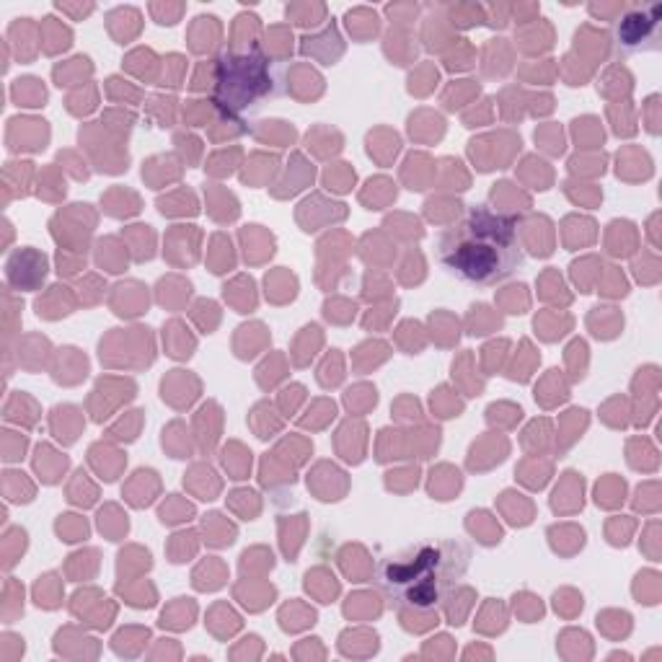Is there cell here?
<instances>
[{
    "label": "cell",
    "instance_id": "1",
    "mask_svg": "<svg viewBox=\"0 0 662 662\" xmlns=\"http://www.w3.org/2000/svg\"><path fill=\"white\" fill-rule=\"evenodd\" d=\"M440 262L474 285L507 280L523 264L515 223L487 205L471 207L469 215L440 238Z\"/></svg>",
    "mask_w": 662,
    "mask_h": 662
},
{
    "label": "cell",
    "instance_id": "2",
    "mask_svg": "<svg viewBox=\"0 0 662 662\" xmlns=\"http://www.w3.org/2000/svg\"><path fill=\"white\" fill-rule=\"evenodd\" d=\"M469 559V549L461 544H422L383 562L378 582L391 606L422 611L466 575Z\"/></svg>",
    "mask_w": 662,
    "mask_h": 662
},
{
    "label": "cell",
    "instance_id": "3",
    "mask_svg": "<svg viewBox=\"0 0 662 662\" xmlns=\"http://www.w3.org/2000/svg\"><path fill=\"white\" fill-rule=\"evenodd\" d=\"M215 104L225 112H244L257 107L264 96H277V78L262 55H223L215 65Z\"/></svg>",
    "mask_w": 662,
    "mask_h": 662
},
{
    "label": "cell",
    "instance_id": "4",
    "mask_svg": "<svg viewBox=\"0 0 662 662\" xmlns=\"http://www.w3.org/2000/svg\"><path fill=\"white\" fill-rule=\"evenodd\" d=\"M660 19L662 6L652 3V6L634 8L619 21L616 26V44L624 55L631 52H652L660 50Z\"/></svg>",
    "mask_w": 662,
    "mask_h": 662
},
{
    "label": "cell",
    "instance_id": "5",
    "mask_svg": "<svg viewBox=\"0 0 662 662\" xmlns=\"http://www.w3.org/2000/svg\"><path fill=\"white\" fill-rule=\"evenodd\" d=\"M8 280L16 288H37L47 275V259L34 249H19L8 259Z\"/></svg>",
    "mask_w": 662,
    "mask_h": 662
},
{
    "label": "cell",
    "instance_id": "6",
    "mask_svg": "<svg viewBox=\"0 0 662 662\" xmlns=\"http://www.w3.org/2000/svg\"><path fill=\"white\" fill-rule=\"evenodd\" d=\"M21 94H24L26 107H39V104L44 101V96H47L44 94L42 83L34 81V78H26V81L16 83V96H21Z\"/></svg>",
    "mask_w": 662,
    "mask_h": 662
},
{
    "label": "cell",
    "instance_id": "7",
    "mask_svg": "<svg viewBox=\"0 0 662 662\" xmlns=\"http://www.w3.org/2000/svg\"><path fill=\"white\" fill-rule=\"evenodd\" d=\"M70 518H73V515H65V520H60V533L65 536V541H78L81 536H86V523Z\"/></svg>",
    "mask_w": 662,
    "mask_h": 662
},
{
    "label": "cell",
    "instance_id": "8",
    "mask_svg": "<svg viewBox=\"0 0 662 662\" xmlns=\"http://www.w3.org/2000/svg\"><path fill=\"white\" fill-rule=\"evenodd\" d=\"M352 182H355V174L350 169H334L326 174V184H334V189H339V192L350 189Z\"/></svg>",
    "mask_w": 662,
    "mask_h": 662
},
{
    "label": "cell",
    "instance_id": "9",
    "mask_svg": "<svg viewBox=\"0 0 662 662\" xmlns=\"http://www.w3.org/2000/svg\"><path fill=\"white\" fill-rule=\"evenodd\" d=\"M192 513V507H184V510H176V515H189ZM163 518V523H171V518H174V515L171 513H166V515H161Z\"/></svg>",
    "mask_w": 662,
    "mask_h": 662
}]
</instances>
